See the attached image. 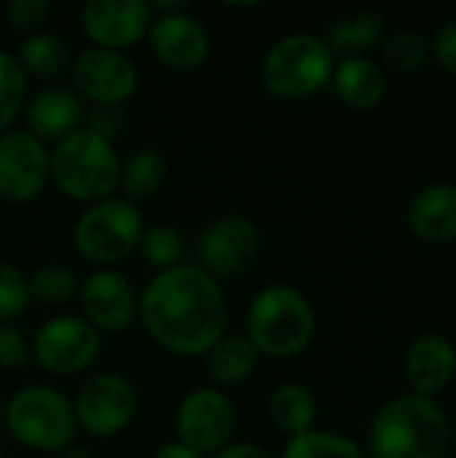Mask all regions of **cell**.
Segmentation results:
<instances>
[{"label":"cell","mask_w":456,"mask_h":458,"mask_svg":"<svg viewBox=\"0 0 456 458\" xmlns=\"http://www.w3.org/2000/svg\"><path fill=\"white\" fill-rule=\"evenodd\" d=\"M0 421H3V400H0Z\"/></svg>","instance_id":"38"},{"label":"cell","mask_w":456,"mask_h":458,"mask_svg":"<svg viewBox=\"0 0 456 458\" xmlns=\"http://www.w3.org/2000/svg\"><path fill=\"white\" fill-rule=\"evenodd\" d=\"M24 131L43 145H56L83 129V99L73 89H43L24 105Z\"/></svg>","instance_id":"18"},{"label":"cell","mask_w":456,"mask_h":458,"mask_svg":"<svg viewBox=\"0 0 456 458\" xmlns=\"http://www.w3.org/2000/svg\"><path fill=\"white\" fill-rule=\"evenodd\" d=\"M282 458H366V451L347 435L309 429L288 437Z\"/></svg>","instance_id":"27"},{"label":"cell","mask_w":456,"mask_h":458,"mask_svg":"<svg viewBox=\"0 0 456 458\" xmlns=\"http://www.w3.org/2000/svg\"><path fill=\"white\" fill-rule=\"evenodd\" d=\"M409 231L425 244H452L456 242V185L433 182L414 193L406 209Z\"/></svg>","instance_id":"19"},{"label":"cell","mask_w":456,"mask_h":458,"mask_svg":"<svg viewBox=\"0 0 456 458\" xmlns=\"http://www.w3.org/2000/svg\"><path fill=\"white\" fill-rule=\"evenodd\" d=\"M137 301L132 282L116 268H97L78 284L81 317L102 333H124L137 317Z\"/></svg>","instance_id":"14"},{"label":"cell","mask_w":456,"mask_h":458,"mask_svg":"<svg viewBox=\"0 0 456 458\" xmlns=\"http://www.w3.org/2000/svg\"><path fill=\"white\" fill-rule=\"evenodd\" d=\"M387 38V21L379 11H360L347 19H339L328 27L325 43L333 56H366V51L382 46Z\"/></svg>","instance_id":"22"},{"label":"cell","mask_w":456,"mask_h":458,"mask_svg":"<svg viewBox=\"0 0 456 458\" xmlns=\"http://www.w3.org/2000/svg\"><path fill=\"white\" fill-rule=\"evenodd\" d=\"M145 333L164 352L204 357L228 327V303L218 279L196 263L159 271L137 301Z\"/></svg>","instance_id":"1"},{"label":"cell","mask_w":456,"mask_h":458,"mask_svg":"<svg viewBox=\"0 0 456 458\" xmlns=\"http://www.w3.org/2000/svg\"><path fill=\"white\" fill-rule=\"evenodd\" d=\"M151 19L148 0H89L81 5V30L91 46L121 54L148 35Z\"/></svg>","instance_id":"16"},{"label":"cell","mask_w":456,"mask_h":458,"mask_svg":"<svg viewBox=\"0 0 456 458\" xmlns=\"http://www.w3.org/2000/svg\"><path fill=\"white\" fill-rule=\"evenodd\" d=\"M210 458H274L266 448L255 445V443H231L223 451H218Z\"/></svg>","instance_id":"35"},{"label":"cell","mask_w":456,"mask_h":458,"mask_svg":"<svg viewBox=\"0 0 456 458\" xmlns=\"http://www.w3.org/2000/svg\"><path fill=\"white\" fill-rule=\"evenodd\" d=\"M0 458H8V456H5V454H3V451H0Z\"/></svg>","instance_id":"39"},{"label":"cell","mask_w":456,"mask_h":458,"mask_svg":"<svg viewBox=\"0 0 456 458\" xmlns=\"http://www.w3.org/2000/svg\"><path fill=\"white\" fill-rule=\"evenodd\" d=\"M78 429L91 437H116L137 416V389L121 373H94L89 376L73 400Z\"/></svg>","instance_id":"9"},{"label":"cell","mask_w":456,"mask_h":458,"mask_svg":"<svg viewBox=\"0 0 456 458\" xmlns=\"http://www.w3.org/2000/svg\"><path fill=\"white\" fill-rule=\"evenodd\" d=\"M145 38L159 64L175 72L199 70L212 51V40L204 21L188 11L153 16Z\"/></svg>","instance_id":"15"},{"label":"cell","mask_w":456,"mask_h":458,"mask_svg":"<svg viewBox=\"0 0 456 458\" xmlns=\"http://www.w3.org/2000/svg\"><path fill=\"white\" fill-rule=\"evenodd\" d=\"M336 56L320 35L290 32L269 46L261 62V86L280 99H306L333 78Z\"/></svg>","instance_id":"6"},{"label":"cell","mask_w":456,"mask_h":458,"mask_svg":"<svg viewBox=\"0 0 456 458\" xmlns=\"http://www.w3.org/2000/svg\"><path fill=\"white\" fill-rule=\"evenodd\" d=\"M379 59L384 72H417L430 59V40L417 30L392 32L379 46Z\"/></svg>","instance_id":"26"},{"label":"cell","mask_w":456,"mask_h":458,"mask_svg":"<svg viewBox=\"0 0 456 458\" xmlns=\"http://www.w3.org/2000/svg\"><path fill=\"white\" fill-rule=\"evenodd\" d=\"M59 458H94L91 456V451H86V448H81V445H70L67 451H62Z\"/></svg>","instance_id":"37"},{"label":"cell","mask_w":456,"mask_h":458,"mask_svg":"<svg viewBox=\"0 0 456 458\" xmlns=\"http://www.w3.org/2000/svg\"><path fill=\"white\" fill-rule=\"evenodd\" d=\"M3 421L11 437L38 454H62L78 435L73 400L51 386H24L3 405Z\"/></svg>","instance_id":"5"},{"label":"cell","mask_w":456,"mask_h":458,"mask_svg":"<svg viewBox=\"0 0 456 458\" xmlns=\"http://www.w3.org/2000/svg\"><path fill=\"white\" fill-rule=\"evenodd\" d=\"M153 458H207V456L196 454L194 448L183 445L180 440H172V443L159 445V448H156V454H153Z\"/></svg>","instance_id":"36"},{"label":"cell","mask_w":456,"mask_h":458,"mask_svg":"<svg viewBox=\"0 0 456 458\" xmlns=\"http://www.w3.org/2000/svg\"><path fill=\"white\" fill-rule=\"evenodd\" d=\"M430 59H435L441 70L456 78V19L435 30L430 40Z\"/></svg>","instance_id":"34"},{"label":"cell","mask_w":456,"mask_h":458,"mask_svg":"<svg viewBox=\"0 0 456 458\" xmlns=\"http://www.w3.org/2000/svg\"><path fill=\"white\" fill-rule=\"evenodd\" d=\"M70 83L81 99L97 107H121L137 94L140 70L121 51L89 46L70 62Z\"/></svg>","instance_id":"11"},{"label":"cell","mask_w":456,"mask_h":458,"mask_svg":"<svg viewBox=\"0 0 456 458\" xmlns=\"http://www.w3.org/2000/svg\"><path fill=\"white\" fill-rule=\"evenodd\" d=\"M27 287H30V301L46 309H56L78 295V276L73 268L51 263V266H40L38 271H32L27 276Z\"/></svg>","instance_id":"29"},{"label":"cell","mask_w":456,"mask_h":458,"mask_svg":"<svg viewBox=\"0 0 456 458\" xmlns=\"http://www.w3.org/2000/svg\"><path fill=\"white\" fill-rule=\"evenodd\" d=\"M261 247V228L245 212H228L215 217L196 239L199 268L212 279H228L242 274Z\"/></svg>","instance_id":"12"},{"label":"cell","mask_w":456,"mask_h":458,"mask_svg":"<svg viewBox=\"0 0 456 458\" xmlns=\"http://www.w3.org/2000/svg\"><path fill=\"white\" fill-rule=\"evenodd\" d=\"M30 287H27V274L8 263L0 260V325H11L30 309Z\"/></svg>","instance_id":"31"},{"label":"cell","mask_w":456,"mask_h":458,"mask_svg":"<svg viewBox=\"0 0 456 458\" xmlns=\"http://www.w3.org/2000/svg\"><path fill=\"white\" fill-rule=\"evenodd\" d=\"M269 416H271V424L282 435L288 437L304 435L314 429L317 397L304 384H280L269 397Z\"/></svg>","instance_id":"24"},{"label":"cell","mask_w":456,"mask_h":458,"mask_svg":"<svg viewBox=\"0 0 456 458\" xmlns=\"http://www.w3.org/2000/svg\"><path fill=\"white\" fill-rule=\"evenodd\" d=\"M30 78L19 67L11 51L0 48V134H5L13 121L24 113Z\"/></svg>","instance_id":"30"},{"label":"cell","mask_w":456,"mask_h":458,"mask_svg":"<svg viewBox=\"0 0 456 458\" xmlns=\"http://www.w3.org/2000/svg\"><path fill=\"white\" fill-rule=\"evenodd\" d=\"M51 16V3L48 0H11L5 5V21L13 32L19 35H35L43 32V24Z\"/></svg>","instance_id":"32"},{"label":"cell","mask_w":456,"mask_h":458,"mask_svg":"<svg viewBox=\"0 0 456 458\" xmlns=\"http://www.w3.org/2000/svg\"><path fill=\"white\" fill-rule=\"evenodd\" d=\"M406 381L411 394L435 400L446 392L456 378V346L438 333H427L414 338L403 360Z\"/></svg>","instance_id":"17"},{"label":"cell","mask_w":456,"mask_h":458,"mask_svg":"<svg viewBox=\"0 0 456 458\" xmlns=\"http://www.w3.org/2000/svg\"><path fill=\"white\" fill-rule=\"evenodd\" d=\"M16 62L24 70V75H35V78H56L59 72L70 70V51L65 46V40L54 32H35L22 38V43L16 46Z\"/></svg>","instance_id":"25"},{"label":"cell","mask_w":456,"mask_h":458,"mask_svg":"<svg viewBox=\"0 0 456 458\" xmlns=\"http://www.w3.org/2000/svg\"><path fill=\"white\" fill-rule=\"evenodd\" d=\"M32 360L48 376H78L94 365L102 349V335L78 314L48 319L30 341Z\"/></svg>","instance_id":"10"},{"label":"cell","mask_w":456,"mask_h":458,"mask_svg":"<svg viewBox=\"0 0 456 458\" xmlns=\"http://www.w3.org/2000/svg\"><path fill=\"white\" fill-rule=\"evenodd\" d=\"M452 448V421L435 400L400 394L371 421V458H446Z\"/></svg>","instance_id":"2"},{"label":"cell","mask_w":456,"mask_h":458,"mask_svg":"<svg viewBox=\"0 0 456 458\" xmlns=\"http://www.w3.org/2000/svg\"><path fill=\"white\" fill-rule=\"evenodd\" d=\"M51 158V182L78 204H97L102 199L116 196L121 158L116 153L113 140L78 129L54 148H48Z\"/></svg>","instance_id":"4"},{"label":"cell","mask_w":456,"mask_h":458,"mask_svg":"<svg viewBox=\"0 0 456 458\" xmlns=\"http://www.w3.org/2000/svg\"><path fill=\"white\" fill-rule=\"evenodd\" d=\"M30 357V338L13 325H0V370H19L27 365Z\"/></svg>","instance_id":"33"},{"label":"cell","mask_w":456,"mask_h":458,"mask_svg":"<svg viewBox=\"0 0 456 458\" xmlns=\"http://www.w3.org/2000/svg\"><path fill=\"white\" fill-rule=\"evenodd\" d=\"M167 158L156 148H140L134 150L126 161H121V174H118V191L121 199L140 204L153 199L161 185L167 182Z\"/></svg>","instance_id":"23"},{"label":"cell","mask_w":456,"mask_h":458,"mask_svg":"<svg viewBox=\"0 0 456 458\" xmlns=\"http://www.w3.org/2000/svg\"><path fill=\"white\" fill-rule=\"evenodd\" d=\"M142 231L145 223L137 204L110 196L89 204L78 215L73 225V247L83 260L99 268H113L137 250Z\"/></svg>","instance_id":"7"},{"label":"cell","mask_w":456,"mask_h":458,"mask_svg":"<svg viewBox=\"0 0 456 458\" xmlns=\"http://www.w3.org/2000/svg\"><path fill=\"white\" fill-rule=\"evenodd\" d=\"M331 86L349 110L368 113L387 97V72L371 56H347L336 62Z\"/></svg>","instance_id":"20"},{"label":"cell","mask_w":456,"mask_h":458,"mask_svg":"<svg viewBox=\"0 0 456 458\" xmlns=\"http://www.w3.org/2000/svg\"><path fill=\"white\" fill-rule=\"evenodd\" d=\"M258 352L247 341L245 333H226L207 354H204V370L215 389H237L242 386L258 365Z\"/></svg>","instance_id":"21"},{"label":"cell","mask_w":456,"mask_h":458,"mask_svg":"<svg viewBox=\"0 0 456 458\" xmlns=\"http://www.w3.org/2000/svg\"><path fill=\"white\" fill-rule=\"evenodd\" d=\"M51 182L48 145L24 129L0 134V201L30 204Z\"/></svg>","instance_id":"13"},{"label":"cell","mask_w":456,"mask_h":458,"mask_svg":"<svg viewBox=\"0 0 456 458\" xmlns=\"http://www.w3.org/2000/svg\"><path fill=\"white\" fill-rule=\"evenodd\" d=\"M234 429L237 405L228 392L215 386L191 389L175 411L177 440L207 458L234 443Z\"/></svg>","instance_id":"8"},{"label":"cell","mask_w":456,"mask_h":458,"mask_svg":"<svg viewBox=\"0 0 456 458\" xmlns=\"http://www.w3.org/2000/svg\"><path fill=\"white\" fill-rule=\"evenodd\" d=\"M317 333L312 301L290 284H269L258 290L247 306L245 335L258 354L288 360L309 349Z\"/></svg>","instance_id":"3"},{"label":"cell","mask_w":456,"mask_h":458,"mask_svg":"<svg viewBox=\"0 0 456 458\" xmlns=\"http://www.w3.org/2000/svg\"><path fill=\"white\" fill-rule=\"evenodd\" d=\"M137 250H140L142 260L156 268V274L159 271H169L175 266H183L185 263V252H188L183 233L175 225H167V223L145 228Z\"/></svg>","instance_id":"28"}]
</instances>
